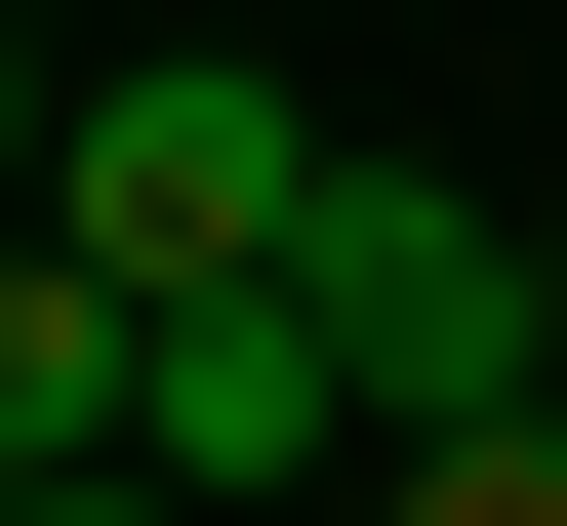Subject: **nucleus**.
Here are the masks:
<instances>
[{"mask_svg":"<svg viewBox=\"0 0 567 526\" xmlns=\"http://www.w3.org/2000/svg\"><path fill=\"white\" fill-rule=\"evenodd\" d=\"M324 163H365V122L284 82V41H122V82H82V163H41V244L203 324V283H284V244H324Z\"/></svg>","mask_w":567,"mask_h":526,"instance_id":"nucleus-1","label":"nucleus"},{"mask_svg":"<svg viewBox=\"0 0 567 526\" xmlns=\"http://www.w3.org/2000/svg\"><path fill=\"white\" fill-rule=\"evenodd\" d=\"M122 445H163V283H82L0 203V486H122Z\"/></svg>","mask_w":567,"mask_h":526,"instance_id":"nucleus-3","label":"nucleus"},{"mask_svg":"<svg viewBox=\"0 0 567 526\" xmlns=\"http://www.w3.org/2000/svg\"><path fill=\"white\" fill-rule=\"evenodd\" d=\"M41 163H82V82H41V0H0V203H41Z\"/></svg>","mask_w":567,"mask_h":526,"instance_id":"nucleus-5","label":"nucleus"},{"mask_svg":"<svg viewBox=\"0 0 567 526\" xmlns=\"http://www.w3.org/2000/svg\"><path fill=\"white\" fill-rule=\"evenodd\" d=\"M324 364H365V445H486V405H567V203H446V163H324Z\"/></svg>","mask_w":567,"mask_h":526,"instance_id":"nucleus-2","label":"nucleus"},{"mask_svg":"<svg viewBox=\"0 0 567 526\" xmlns=\"http://www.w3.org/2000/svg\"><path fill=\"white\" fill-rule=\"evenodd\" d=\"M122 41H244V0H122Z\"/></svg>","mask_w":567,"mask_h":526,"instance_id":"nucleus-7","label":"nucleus"},{"mask_svg":"<svg viewBox=\"0 0 567 526\" xmlns=\"http://www.w3.org/2000/svg\"><path fill=\"white\" fill-rule=\"evenodd\" d=\"M0 526H203V486H163V445H122V486H0Z\"/></svg>","mask_w":567,"mask_h":526,"instance_id":"nucleus-6","label":"nucleus"},{"mask_svg":"<svg viewBox=\"0 0 567 526\" xmlns=\"http://www.w3.org/2000/svg\"><path fill=\"white\" fill-rule=\"evenodd\" d=\"M324 526H567V405H486V445H365Z\"/></svg>","mask_w":567,"mask_h":526,"instance_id":"nucleus-4","label":"nucleus"}]
</instances>
